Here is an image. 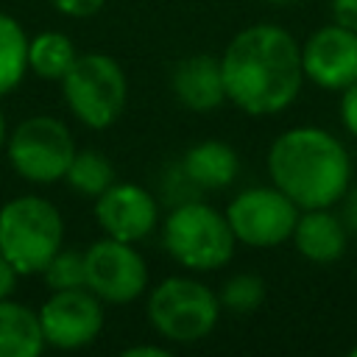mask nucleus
<instances>
[{
    "label": "nucleus",
    "instance_id": "obj_5",
    "mask_svg": "<svg viewBox=\"0 0 357 357\" xmlns=\"http://www.w3.org/2000/svg\"><path fill=\"white\" fill-rule=\"evenodd\" d=\"M64 245V218L45 195H14L0 206V254L20 276H39Z\"/></svg>",
    "mask_w": 357,
    "mask_h": 357
},
{
    "label": "nucleus",
    "instance_id": "obj_8",
    "mask_svg": "<svg viewBox=\"0 0 357 357\" xmlns=\"http://www.w3.org/2000/svg\"><path fill=\"white\" fill-rule=\"evenodd\" d=\"M223 212L234 231L237 245L276 248L282 243H290V234L301 209L279 187L257 184V187L240 190L226 204Z\"/></svg>",
    "mask_w": 357,
    "mask_h": 357
},
{
    "label": "nucleus",
    "instance_id": "obj_19",
    "mask_svg": "<svg viewBox=\"0 0 357 357\" xmlns=\"http://www.w3.org/2000/svg\"><path fill=\"white\" fill-rule=\"evenodd\" d=\"M64 181L84 198H98L106 187H112L117 181L114 176V165L109 162V156L98 148H75V156L64 173Z\"/></svg>",
    "mask_w": 357,
    "mask_h": 357
},
{
    "label": "nucleus",
    "instance_id": "obj_13",
    "mask_svg": "<svg viewBox=\"0 0 357 357\" xmlns=\"http://www.w3.org/2000/svg\"><path fill=\"white\" fill-rule=\"evenodd\" d=\"M170 89L176 100L198 114H209L226 103V86H223V70L220 56L195 53L181 61H176L170 73Z\"/></svg>",
    "mask_w": 357,
    "mask_h": 357
},
{
    "label": "nucleus",
    "instance_id": "obj_31",
    "mask_svg": "<svg viewBox=\"0 0 357 357\" xmlns=\"http://www.w3.org/2000/svg\"><path fill=\"white\" fill-rule=\"evenodd\" d=\"M354 237H357V231H354Z\"/></svg>",
    "mask_w": 357,
    "mask_h": 357
},
{
    "label": "nucleus",
    "instance_id": "obj_26",
    "mask_svg": "<svg viewBox=\"0 0 357 357\" xmlns=\"http://www.w3.org/2000/svg\"><path fill=\"white\" fill-rule=\"evenodd\" d=\"M123 357H170V346H159V343H137V346H126Z\"/></svg>",
    "mask_w": 357,
    "mask_h": 357
},
{
    "label": "nucleus",
    "instance_id": "obj_2",
    "mask_svg": "<svg viewBox=\"0 0 357 357\" xmlns=\"http://www.w3.org/2000/svg\"><path fill=\"white\" fill-rule=\"evenodd\" d=\"M268 178L298 209L337 206L351 187V156L343 139L321 126H290L268 148Z\"/></svg>",
    "mask_w": 357,
    "mask_h": 357
},
{
    "label": "nucleus",
    "instance_id": "obj_12",
    "mask_svg": "<svg viewBox=\"0 0 357 357\" xmlns=\"http://www.w3.org/2000/svg\"><path fill=\"white\" fill-rule=\"evenodd\" d=\"M95 220L106 237L139 243L159 226V201L134 181H114L95 198Z\"/></svg>",
    "mask_w": 357,
    "mask_h": 357
},
{
    "label": "nucleus",
    "instance_id": "obj_14",
    "mask_svg": "<svg viewBox=\"0 0 357 357\" xmlns=\"http://www.w3.org/2000/svg\"><path fill=\"white\" fill-rule=\"evenodd\" d=\"M290 243L307 262L329 265V262H337L346 254L349 226L343 223L340 212H335V206L301 209L298 220L293 226Z\"/></svg>",
    "mask_w": 357,
    "mask_h": 357
},
{
    "label": "nucleus",
    "instance_id": "obj_29",
    "mask_svg": "<svg viewBox=\"0 0 357 357\" xmlns=\"http://www.w3.org/2000/svg\"><path fill=\"white\" fill-rule=\"evenodd\" d=\"M265 3H271V6H293L298 0H265Z\"/></svg>",
    "mask_w": 357,
    "mask_h": 357
},
{
    "label": "nucleus",
    "instance_id": "obj_9",
    "mask_svg": "<svg viewBox=\"0 0 357 357\" xmlns=\"http://www.w3.org/2000/svg\"><path fill=\"white\" fill-rule=\"evenodd\" d=\"M86 287L103 304H131L148 293V265L137 243L100 237L84 248Z\"/></svg>",
    "mask_w": 357,
    "mask_h": 357
},
{
    "label": "nucleus",
    "instance_id": "obj_22",
    "mask_svg": "<svg viewBox=\"0 0 357 357\" xmlns=\"http://www.w3.org/2000/svg\"><path fill=\"white\" fill-rule=\"evenodd\" d=\"M50 6H53L59 14H64V17L84 20V17L98 14V11L106 6V0H50Z\"/></svg>",
    "mask_w": 357,
    "mask_h": 357
},
{
    "label": "nucleus",
    "instance_id": "obj_25",
    "mask_svg": "<svg viewBox=\"0 0 357 357\" xmlns=\"http://www.w3.org/2000/svg\"><path fill=\"white\" fill-rule=\"evenodd\" d=\"M343 209H340V218L343 223L349 226V231H357V187H349L346 195L340 198Z\"/></svg>",
    "mask_w": 357,
    "mask_h": 357
},
{
    "label": "nucleus",
    "instance_id": "obj_3",
    "mask_svg": "<svg viewBox=\"0 0 357 357\" xmlns=\"http://www.w3.org/2000/svg\"><path fill=\"white\" fill-rule=\"evenodd\" d=\"M159 231L167 257L190 273H212L229 265L237 248L226 212L201 198L173 204L167 218L159 220Z\"/></svg>",
    "mask_w": 357,
    "mask_h": 357
},
{
    "label": "nucleus",
    "instance_id": "obj_4",
    "mask_svg": "<svg viewBox=\"0 0 357 357\" xmlns=\"http://www.w3.org/2000/svg\"><path fill=\"white\" fill-rule=\"evenodd\" d=\"M218 290L195 276H167L148 287L145 315L151 329L170 346H190L209 337L220 321Z\"/></svg>",
    "mask_w": 357,
    "mask_h": 357
},
{
    "label": "nucleus",
    "instance_id": "obj_30",
    "mask_svg": "<svg viewBox=\"0 0 357 357\" xmlns=\"http://www.w3.org/2000/svg\"><path fill=\"white\" fill-rule=\"evenodd\" d=\"M349 354H351V357H357V343H354V346L349 349Z\"/></svg>",
    "mask_w": 357,
    "mask_h": 357
},
{
    "label": "nucleus",
    "instance_id": "obj_20",
    "mask_svg": "<svg viewBox=\"0 0 357 357\" xmlns=\"http://www.w3.org/2000/svg\"><path fill=\"white\" fill-rule=\"evenodd\" d=\"M268 296V284L262 276L257 273H248V271H240V273H231L220 290H218V301L223 310L234 312V315H248L254 312L257 307H262Z\"/></svg>",
    "mask_w": 357,
    "mask_h": 357
},
{
    "label": "nucleus",
    "instance_id": "obj_28",
    "mask_svg": "<svg viewBox=\"0 0 357 357\" xmlns=\"http://www.w3.org/2000/svg\"><path fill=\"white\" fill-rule=\"evenodd\" d=\"M6 139H8V123H6V114L0 112V153L6 151Z\"/></svg>",
    "mask_w": 357,
    "mask_h": 357
},
{
    "label": "nucleus",
    "instance_id": "obj_1",
    "mask_svg": "<svg viewBox=\"0 0 357 357\" xmlns=\"http://www.w3.org/2000/svg\"><path fill=\"white\" fill-rule=\"evenodd\" d=\"M226 100L248 117H271L296 103L304 86L301 45L273 22L237 31L220 53Z\"/></svg>",
    "mask_w": 357,
    "mask_h": 357
},
{
    "label": "nucleus",
    "instance_id": "obj_23",
    "mask_svg": "<svg viewBox=\"0 0 357 357\" xmlns=\"http://www.w3.org/2000/svg\"><path fill=\"white\" fill-rule=\"evenodd\" d=\"M340 123L346 134L357 139V81L340 92Z\"/></svg>",
    "mask_w": 357,
    "mask_h": 357
},
{
    "label": "nucleus",
    "instance_id": "obj_15",
    "mask_svg": "<svg viewBox=\"0 0 357 357\" xmlns=\"http://www.w3.org/2000/svg\"><path fill=\"white\" fill-rule=\"evenodd\" d=\"M178 170L195 190L215 192L234 184L240 173V156L223 139H201L181 153Z\"/></svg>",
    "mask_w": 357,
    "mask_h": 357
},
{
    "label": "nucleus",
    "instance_id": "obj_6",
    "mask_svg": "<svg viewBox=\"0 0 357 357\" xmlns=\"http://www.w3.org/2000/svg\"><path fill=\"white\" fill-rule=\"evenodd\" d=\"M59 84L70 114L95 131L117 123L128 103V78L109 53H78Z\"/></svg>",
    "mask_w": 357,
    "mask_h": 357
},
{
    "label": "nucleus",
    "instance_id": "obj_7",
    "mask_svg": "<svg viewBox=\"0 0 357 357\" xmlns=\"http://www.w3.org/2000/svg\"><path fill=\"white\" fill-rule=\"evenodd\" d=\"M75 156V139L64 120L53 114H31L8 131L6 159L11 170L36 187L64 181V173Z\"/></svg>",
    "mask_w": 357,
    "mask_h": 357
},
{
    "label": "nucleus",
    "instance_id": "obj_16",
    "mask_svg": "<svg viewBox=\"0 0 357 357\" xmlns=\"http://www.w3.org/2000/svg\"><path fill=\"white\" fill-rule=\"evenodd\" d=\"M45 349L36 310L28 304L0 298V357H39Z\"/></svg>",
    "mask_w": 357,
    "mask_h": 357
},
{
    "label": "nucleus",
    "instance_id": "obj_27",
    "mask_svg": "<svg viewBox=\"0 0 357 357\" xmlns=\"http://www.w3.org/2000/svg\"><path fill=\"white\" fill-rule=\"evenodd\" d=\"M17 279H20V273H17V271L11 268V262L0 254V298H8V296L14 293Z\"/></svg>",
    "mask_w": 357,
    "mask_h": 357
},
{
    "label": "nucleus",
    "instance_id": "obj_21",
    "mask_svg": "<svg viewBox=\"0 0 357 357\" xmlns=\"http://www.w3.org/2000/svg\"><path fill=\"white\" fill-rule=\"evenodd\" d=\"M47 284V290H73V287H86V265H84V251L81 248H67L61 245L47 265L39 273Z\"/></svg>",
    "mask_w": 357,
    "mask_h": 357
},
{
    "label": "nucleus",
    "instance_id": "obj_18",
    "mask_svg": "<svg viewBox=\"0 0 357 357\" xmlns=\"http://www.w3.org/2000/svg\"><path fill=\"white\" fill-rule=\"evenodd\" d=\"M28 75V33L22 22L0 11V98L11 95Z\"/></svg>",
    "mask_w": 357,
    "mask_h": 357
},
{
    "label": "nucleus",
    "instance_id": "obj_17",
    "mask_svg": "<svg viewBox=\"0 0 357 357\" xmlns=\"http://www.w3.org/2000/svg\"><path fill=\"white\" fill-rule=\"evenodd\" d=\"M75 59L78 50L61 31H42L36 36H28V73H33L36 78L61 81Z\"/></svg>",
    "mask_w": 357,
    "mask_h": 357
},
{
    "label": "nucleus",
    "instance_id": "obj_11",
    "mask_svg": "<svg viewBox=\"0 0 357 357\" xmlns=\"http://www.w3.org/2000/svg\"><path fill=\"white\" fill-rule=\"evenodd\" d=\"M304 81L326 92H343L357 81V33L326 22L301 42Z\"/></svg>",
    "mask_w": 357,
    "mask_h": 357
},
{
    "label": "nucleus",
    "instance_id": "obj_10",
    "mask_svg": "<svg viewBox=\"0 0 357 357\" xmlns=\"http://www.w3.org/2000/svg\"><path fill=\"white\" fill-rule=\"evenodd\" d=\"M45 346L59 351H78L95 343L103 332V301L89 287L50 290L36 310Z\"/></svg>",
    "mask_w": 357,
    "mask_h": 357
},
{
    "label": "nucleus",
    "instance_id": "obj_24",
    "mask_svg": "<svg viewBox=\"0 0 357 357\" xmlns=\"http://www.w3.org/2000/svg\"><path fill=\"white\" fill-rule=\"evenodd\" d=\"M329 11H332V22L357 33V0H332Z\"/></svg>",
    "mask_w": 357,
    "mask_h": 357
}]
</instances>
